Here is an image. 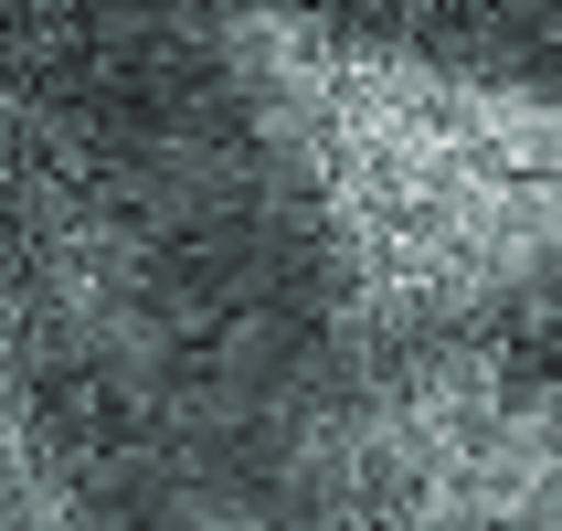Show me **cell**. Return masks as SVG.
Here are the masks:
<instances>
[{
  "mask_svg": "<svg viewBox=\"0 0 562 531\" xmlns=\"http://www.w3.org/2000/svg\"><path fill=\"white\" fill-rule=\"evenodd\" d=\"M255 139L382 351L488 341L562 287V86L340 22H234Z\"/></svg>",
  "mask_w": 562,
  "mask_h": 531,
  "instance_id": "1",
  "label": "cell"
},
{
  "mask_svg": "<svg viewBox=\"0 0 562 531\" xmlns=\"http://www.w3.org/2000/svg\"><path fill=\"white\" fill-rule=\"evenodd\" d=\"M308 468L340 531H562V383L499 341L382 351Z\"/></svg>",
  "mask_w": 562,
  "mask_h": 531,
  "instance_id": "2",
  "label": "cell"
}]
</instances>
